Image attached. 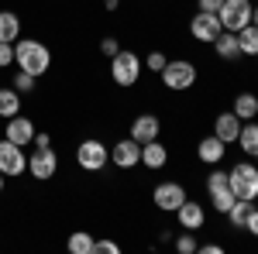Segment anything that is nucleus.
Returning <instances> with one entry per match:
<instances>
[{"instance_id": "obj_1", "label": "nucleus", "mask_w": 258, "mask_h": 254, "mask_svg": "<svg viewBox=\"0 0 258 254\" xmlns=\"http://www.w3.org/2000/svg\"><path fill=\"white\" fill-rule=\"evenodd\" d=\"M14 65H18L21 72L45 76L48 65H52V52H48V45H41L35 38H18L14 41Z\"/></svg>"}, {"instance_id": "obj_2", "label": "nucleus", "mask_w": 258, "mask_h": 254, "mask_svg": "<svg viewBox=\"0 0 258 254\" xmlns=\"http://www.w3.org/2000/svg\"><path fill=\"white\" fill-rule=\"evenodd\" d=\"M227 186L238 199H258V165L251 161H238L227 172Z\"/></svg>"}, {"instance_id": "obj_3", "label": "nucleus", "mask_w": 258, "mask_h": 254, "mask_svg": "<svg viewBox=\"0 0 258 254\" xmlns=\"http://www.w3.org/2000/svg\"><path fill=\"white\" fill-rule=\"evenodd\" d=\"M162 82H165V90H172V93H182V90H193V82H197V65L186 59H176V62H165V69L159 72Z\"/></svg>"}, {"instance_id": "obj_4", "label": "nucleus", "mask_w": 258, "mask_h": 254, "mask_svg": "<svg viewBox=\"0 0 258 254\" xmlns=\"http://www.w3.org/2000/svg\"><path fill=\"white\" fill-rule=\"evenodd\" d=\"M110 79L117 82L120 90L135 86V82L141 79V59L135 55V52H124V48H120L117 55L110 59Z\"/></svg>"}, {"instance_id": "obj_5", "label": "nucleus", "mask_w": 258, "mask_h": 254, "mask_svg": "<svg viewBox=\"0 0 258 254\" xmlns=\"http://www.w3.org/2000/svg\"><path fill=\"white\" fill-rule=\"evenodd\" d=\"M76 161H80V168H86V172H103L107 161H110V148L103 141H97V137H86V141H80V148H76Z\"/></svg>"}, {"instance_id": "obj_6", "label": "nucleus", "mask_w": 258, "mask_h": 254, "mask_svg": "<svg viewBox=\"0 0 258 254\" xmlns=\"http://www.w3.org/2000/svg\"><path fill=\"white\" fill-rule=\"evenodd\" d=\"M251 11H255L251 0H224V7L217 11L220 28L224 31H241L244 24H251Z\"/></svg>"}, {"instance_id": "obj_7", "label": "nucleus", "mask_w": 258, "mask_h": 254, "mask_svg": "<svg viewBox=\"0 0 258 254\" xmlns=\"http://www.w3.org/2000/svg\"><path fill=\"white\" fill-rule=\"evenodd\" d=\"M28 172V155L14 141H0V176H24Z\"/></svg>"}, {"instance_id": "obj_8", "label": "nucleus", "mask_w": 258, "mask_h": 254, "mask_svg": "<svg viewBox=\"0 0 258 254\" xmlns=\"http://www.w3.org/2000/svg\"><path fill=\"white\" fill-rule=\"evenodd\" d=\"M28 172L38 179V182L55 176V172H59V155H55V148H52V144H48V148H35L31 158H28Z\"/></svg>"}, {"instance_id": "obj_9", "label": "nucleus", "mask_w": 258, "mask_h": 254, "mask_svg": "<svg viewBox=\"0 0 258 254\" xmlns=\"http://www.w3.org/2000/svg\"><path fill=\"white\" fill-rule=\"evenodd\" d=\"M220 18L217 14H207V11H200V14H193V21H189V35L197 41H203V45H214V41L220 38Z\"/></svg>"}, {"instance_id": "obj_10", "label": "nucleus", "mask_w": 258, "mask_h": 254, "mask_svg": "<svg viewBox=\"0 0 258 254\" xmlns=\"http://www.w3.org/2000/svg\"><path fill=\"white\" fill-rule=\"evenodd\" d=\"M182 199H189V196H186V189L179 182H162V186H155V193H152V203L159 206L162 213H176L179 206H182Z\"/></svg>"}, {"instance_id": "obj_11", "label": "nucleus", "mask_w": 258, "mask_h": 254, "mask_svg": "<svg viewBox=\"0 0 258 254\" xmlns=\"http://www.w3.org/2000/svg\"><path fill=\"white\" fill-rule=\"evenodd\" d=\"M35 120L21 117V114H14V117H7V131H4V137L7 141H14V144H21V148H28L31 141H35Z\"/></svg>"}, {"instance_id": "obj_12", "label": "nucleus", "mask_w": 258, "mask_h": 254, "mask_svg": "<svg viewBox=\"0 0 258 254\" xmlns=\"http://www.w3.org/2000/svg\"><path fill=\"white\" fill-rule=\"evenodd\" d=\"M110 161L117 165V168H135L141 161V144L135 141V137H124V141H117L114 148H110Z\"/></svg>"}, {"instance_id": "obj_13", "label": "nucleus", "mask_w": 258, "mask_h": 254, "mask_svg": "<svg viewBox=\"0 0 258 254\" xmlns=\"http://www.w3.org/2000/svg\"><path fill=\"white\" fill-rule=\"evenodd\" d=\"M241 124H244V120L234 117V110H220L217 117H214V134H217L224 144H234L238 134H241Z\"/></svg>"}, {"instance_id": "obj_14", "label": "nucleus", "mask_w": 258, "mask_h": 254, "mask_svg": "<svg viewBox=\"0 0 258 254\" xmlns=\"http://www.w3.org/2000/svg\"><path fill=\"white\" fill-rule=\"evenodd\" d=\"M162 131V120L155 117V114H138V117L131 120V137L138 141V144H145V141H155Z\"/></svg>"}, {"instance_id": "obj_15", "label": "nucleus", "mask_w": 258, "mask_h": 254, "mask_svg": "<svg viewBox=\"0 0 258 254\" xmlns=\"http://www.w3.org/2000/svg\"><path fill=\"white\" fill-rule=\"evenodd\" d=\"M176 216H179V227L182 230H193V234H197L200 227H203V220H207V213H203V206H200L197 199H182Z\"/></svg>"}, {"instance_id": "obj_16", "label": "nucleus", "mask_w": 258, "mask_h": 254, "mask_svg": "<svg viewBox=\"0 0 258 254\" xmlns=\"http://www.w3.org/2000/svg\"><path fill=\"white\" fill-rule=\"evenodd\" d=\"M165 161H169V148L162 144L159 137L141 144V165H145V168H162Z\"/></svg>"}, {"instance_id": "obj_17", "label": "nucleus", "mask_w": 258, "mask_h": 254, "mask_svg": "<svg viewBox=\"0 0 258 254\" xmlns=\"http://www.w3.org/2000/svg\"><path fill=\"white\" fill-rule=\"evenodd\" d=\"M224 151H227V144H224V141H220L217 134L203 137V141L197 144V155H200V161H207V165H220Z\"/></svg>"}, {"instance_id": "obj_18", "label": "nucleus", "mask_w": 258, "mask_h": 254, "mask_svg": "<svg viewBox=\"0 0 258 254\" xmlns=\"http://www.w3.org/2000/svg\"><path fill=\"white\" fill-rule=\"evenodd\" d=\"M214 48H217V55L224 62L241 59V45H238V35H234V31H220V38L214 41Z\"/></svg>"}, {"instance_id": "obj_19", "label": "nucleus", "mask_w": 258, "mask_h": 254, "mask_svg": "<svg viewBox=\"0 0 258 254\" xmlns=\"http://www.w3.org/2000/svg\"><path fill=\"white\" fill-rule=\"evenodd\" d=\"M234 144H241V151L248 158H258V124H251V120H244L241 124V134Z\"/></svg>"}, {"instance_id": "obj_20", "label": "nucleus", "mask_w": 258, "mask_h": 254, "mask_svg": "<svg viewBox=\"0 0 258 254\" xmlns=\"http://www.w3.org/2000/svg\"><path fill=\"white\" fill-rule=\"evenodd\" d=\"M251 210H255V199H234V206H231L224 216L231 220V227H234V230H244V223H248Z\"/></svg>"}, {"instance_id": "obj_21", "label": "nucleus", "mask_w": 258, "mask_h": 254, "mask_svg": "<svg viewBox=\"0 0 258 254\" xmlns=\"http://www.w3.org/2000/svg\"><path fill=\"white\" fill-rule=\"evenodd\" d=\"M231 110H234V117H238V120H255L258 117V97H255V93H238Z\"/></svg>"}, {"instance_id": "obj_22", "label": "nucleus", "mask_w": 258, "mask_h": 254, "mask_svg": "<svg viewBox=\"0 0 258 254\" xmlns=\"http://www.w3.org/2000/svg\"><path fill=\"white\" fill-rule=\"evenodd\" d=\"M21 38V18L14 11H0V41H14Z\"/></svg>"}, {"instance_id": "obj_23", "label": "nucleus", "mask_w": 258, "mask_h": 254, "mask_svg": "<svg viewBox=\"0 0 258 254\" xmlns=\"http://www.w3.org/2000/svg\"><path fill=\"white\" fill-rule=\"evenodd\" d=\"M238 35V45H241V55H258V24H244Z\"/></svg>"}, {"instance_id": "obj_24", "label": "nucleus", "mask_w": 258, "mask_h": 254, "mask_svg": "<svg viewBox=\"0 0 258 254\" xmlns=\"http://www.w3.org/2000/svg\"><path fill=\"white\" fill-rule=\"evenodd\" d=\"M21 114V93L14 86H7V90H0V117H14Z\"/></svg>"}, {"instance_id": "obj_25", "label": "nucleus", "mask_w": 258, "mask_h": 254, "mask_svg": "<svg viewBox=\"0 0 258 254\" xmlns=\"http://www.w3.org/2000/svg\"><path fill=\"white\" fill-rule=\"evenodd\" d=\"M66 247L73 254H93V237L86 234V230H73L69 240H66Z\"/></svg>"}, {"instance_id": "obj_26", "label": "nucleus", "mask_w": 258, "mask_h": 254, "mask_svg": "<svg viewBox=\"0 0 258 254\" xmlns=\"http://www.w3.org/2000/svg\"><path fill=\"white\" fill-rule=\"evenodd\" d=\"M234 199H238V196L231 193V186H227V189H220V193H210V203H214V210H217V213H227V210L234 206Z\"/></svg>"}, {"instance_id": "obj_27", "label": "nucleus", "mask_w": 258, "mask_h": 254, "mask_svg": "<svg viewBox=\"0 0 258 254\" xmlns=\"http://www.w3.org/2000/svg\"><path fill=\"white\" fill-rule=\"evenodd\" d=\"M220 189H227V172L214 168V172L207 176V193H220Z\"/></svg>"}, {"instance_id": "obj_28", "label": "nucleus", "mask_w": 258, "mask_h": 254, "mask_svg": "<svg viewBox=\"0 0 258 254\" xmlns=\"http://www.w3.org/2000/svg\"><path fill=\"white\" fill-rule=\"evenodd\" d=\"M176 251H179V254H197V251H200V244H197V237H193V230H186V234L176 240Z\"/></svg>"}, {"instance_id": "obj_29", "label": "nucleus", "mask_w": 258, "mask_h": 254, "mask_svg": "<svg viewBox=\"0 0 258 254\" xmlns=\"http://www.w3.org/2000/svg\"><path fill=\"white\" fill-rule=\"evenodd\" d=\"M35 82H38V76L21 72V69H18V76H14V90H18V93H31V90H35Z\"/></svg>"}, {"instance_id": "obj_30", "label": "nucleus", "mask_w": 258, "mask_h": 254, "mask_svg": "<svg viewBox=\"0 0 258 254\" xmlns=\"http://www.w3.org/2000/svg\"><path fill=\"white\" fill-rule=\"evenodd\" d=\"M100 52H103L107 59H114V55H117V52H120V41L114 38V35H107V38L100 41Z\"/></svg>"}, {"instance_id": "obj_31", "label": "nucleus", "mask_w": 258, "mask_h": 254, "mask_svg": "<svg viewBox=\"0 0 258 254\" xmlns=\"http://www.w3.org/2000/svg\"><path fill=\"white\" fill-rule=\"evenodd\" d=\"M14 65V45L11 41H0V69Z\"/></svg>"}, {"instance_id": "obj_32", "label": "nucleus", "mask_w": 258, "mask_h": 254, "mask_svg": "<svg viewBox=\"0 0 258 254\" xmlns=\"http://www.w3.org/2000/svg\"><path fill=\"white\" fill-rule=\"evenodd\" d=\"M165 55H162V52H152V55H148V59H145V69H152V72H162V69H165Z\"/></svg>"}, {"instance_id": "obj_33", "label": "nucleus", "mask_w": 258, "mask_h": 254, "mask_svg": "<svg viewBox=\"0 0 258 254\" xmlns=\"http://www.w3.org/2000/svg\"><path fill=\"white\" fill-rule=\"evenodd\" d=\"M120 247L114 240H93V254H117Z\"/></svg>"}, {"instance_id": "obj_34", "label": "nucleus", "mask_w": 258, "mask_h": 254, "mask_svg": "<svg viewBox=\"0 0 258 254\" xmlns=\"http://www.w3.org/2000/svg\"><path fill=\"white\" fill-rule=\"evenodd\" d=\"M200 11H207V14H217L220 7H224V0H197Z\"/></svg>"}, {"instance_id": "obj_35", "label": "nucleus", "mask_w": 258, "mask_h": 254, "mask_svg": "<svg viewBox=\"0 0 258 254\" xmlns=\"http://www.w3.org/2000/svg\"><path fill=\"white\" fill-rule=\"evenodd\" d=\"M244 230H248L251 237H258V206L251 210V216H248V223H244Z\"/></svg>"}, {"instance_id": "obj_36", "label": "nucleus", "mask_w": 258, "mask_h": 254, "mask_svg": "<svg viewBox=\"0 0 258 254\" xmlns=\"http://www.w3.org/2000/svg\"><path fill=\"white\" fill-rule=\"evenodd\" d=\"M31 144H35V148H48V144H52V137H48V134H35Z\"/></svg>"}, {"instance_id": "obj_37", "label": "nucleus", "mask_w": 258, "mask_h": 254, "mask_svg": "<svg viewBox=\"0 0 258 254\" xmlns=\"http://www.w3.org/2000/svg\"><path fill=\"white\" fill-rule=\"evenodd\" d=\"M200 251H203V254H220V244H203Z\"/></svg>"}, {"instance_id": "obj_38", "label": "nucleus", "mask_w": 258, "mask_h": 254, "mask_svg": "<svg viewBox=\"0 0 258 254\" xmlns=\"http://www.w3.org/2000/svg\"><path fill=\"white\" fill-rule=\"evenodd\" d=\"M117 4H120V0H103V7H107V11H117Z\"/></svg>"}, {"instance_id": "obj_39", "label": "nucleus", "mask_w": 258, "mask_h": 254, "mask_svg": "<svg viewBox=\"0 0 258 254\" xmlns=\"http://www.w3.org/2000/svg\"><path fill=\"white\" fill-rule=\"evenodd\" d=\"M251 24H258V7H255V11H251Z\"/></svg>"}, {"instance_id": "obj_40", "label": "nucleus", "mask_w": 258, "mask_h": 254, "mask_svg": "<svg viewBox=\"0 0 258 254\" xmlns=\"http://www.w3.org/2000/svg\"><path fill=\"white\" fill-rule=\"evenodd\" d=\"M0 193H4V176H0Z\"/></svg>"}, {"instance_id": "obj_41", "label": "nucleus", "mask_w": 258, "mask_h": 254, "mask_svg": "<svg viewBox=\"0 0 258 254\" xmlns=\"http://www.w3.org/2000/svg\"><path fill=\"white\" fill-rule=\"evenodd\" d=\"M255 59H258V55H255Z\"/></svg>"}]
</instances>
